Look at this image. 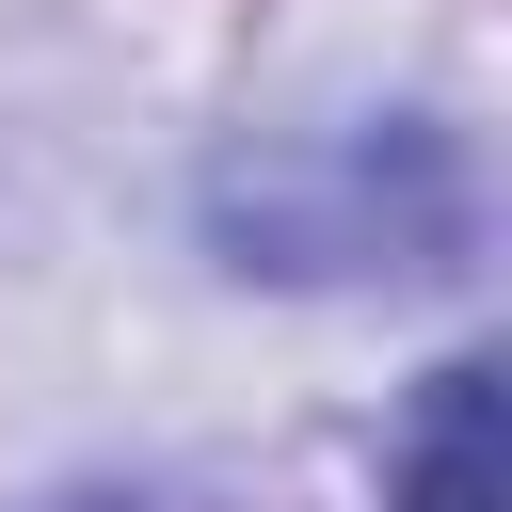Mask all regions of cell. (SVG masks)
<instances>
[{"mask_svg":"<svg viewBox=\"0 0 512 512\" xmlns=\"http://www.w3.org/2000/svg\"><path fill=\"white\" fill-rule=\"evenodd\" d=\"M208 240L224 272H272V288L448 272L480 240V176L432 112H320V128H256L208 160Z\"/></svg>","mask_w":512,"mask_h":512,"instance_id":"6da1fadb","label":"cell"},{"mask_svg":"<svg viewBox=\"0 0 512 512\" xmlns=\"http://www.w3.org/2000/svg\"><path fill=\"white\" fill-rule=\"evenodd\" d=\"M400 512H496V352H448L400 432Z\"/></svg>","mask_w":512,"mask_h":512,"instance_id":"7a4b0ae2","label":"cell"},{"mask_svg":"<svg viewBox=\"0 0 512 512\" xmlns=\"http://www.w3.org/2000/svg\"><path fill=\"white\" fill-rule=\"evenodd\" d=\"M80 512H144V496H80Z\"/></svg>","mask_w":512,"mask_h":512,"instance_id":"3957f363","label":"cell"}]
</instances>
